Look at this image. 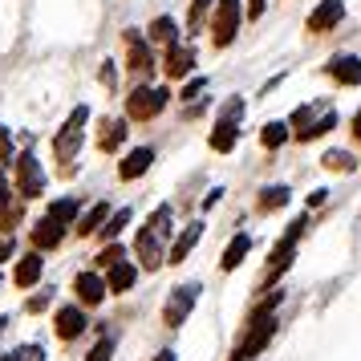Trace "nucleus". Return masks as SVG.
<instances>
[{
    "instance_id": "nucleus-1",
    "label": "nucleus",
    "mask_w": 361,
    "mask_h": 361,
    "mask_svg": "<svg viewBox=\"0 0 361 361\" xmlns=\"http://www.w3.org/2000/svg\"><path fill=\"white\" fill-rule=\"evenodd\" d=\"M166 98H171V94H166L163 85H154V90H150V85H138L130 98H126V114H130L134 122H150L154 114H163Z\"/></svg>"
},
{
    "instance_id": "nucleus-2",
    "label": "nucleus",
    "mask_w": 361,
    "mask_h": 361,
    "mask_svg": "<svg viewBox=\"0 0 361 361\" xmlns=\"http://www.w3.org/2000/svg\"><path fill=\"white\" fill-rule=\"evenodd\" d=\"M272 337H276V317H272V312H256V317H252V329H247V337H244V345L235 349V357H231V361L256 357Z\"/></svg>"
},
{
    "instance_id": "nucleus-3",
    "label": "nucleus",
    "mask_w": 361,
    "mask_h": 361,
    "mask_svg": "<svg viewBox=\"0 0 361 361\" xmlns=\"http://www.w3.org/2000/svg\"><path fill=\"white\" fill-rule=\"evenodd\" d=\"M235 29H240V0H219L212 17V41L215 49H228L235 41Z\"/></svg>"
},
{
    "instance_id": "nucleus-4",
    "label": "nucleus",
    "mask_w": 361,
    "mask_h": 361,
    "mask_svg": "<svg viewBox=\"0 0 361 361\" xmlns=\"http://www.w3.org/2000/svg\"><path fill=\"white\" fill-rule=\"evenodd\" d=\"M195 300H199V284H179V288L171 293V300H166L163 321H166L171 329L187 325V317H191V309H195Z\"/></svg>"
},
{
    "instance_id": "nucleus-5",
    "label": "nucleus",
    "mask_w": 361,
    "mask_h": 361,
    "mask_svg": "<svg viewBox=\"0 0 361 361\" xmlns=\"http://www.w3.org/2000/svg\"><path fill=\"white\" fill-rule=\"evenodd\" d=\"M45 191V171L33 154H20L17 159V195L20 199H37Z\"/></svg>"
},
{
    "instance_id": "nucleus-6",
    "label": "nucleus",
    "mask_w": 361,
    "mask_h": 361,
    "mask_svg": "<svg viewBox=\"0 0 361 361\" xmlns=\"http://www.w3.org/2000/svg\"><path fill=\"white\" fill-rule=\"evenodd\" d=\"M134 247H138V264H142V268H150V272H154V268H163V244H159V231L150 228H142L138 231V240H134Z\"/></svg>"
},
{
    "instance_id": "nucleus-7",
    "label": "nucleus",
    "mask_w": 361,
    "mask_h": 361,
    "mask_svg": "<svg viewBox=\"0 0 361 361\" xmlns=\"http://www.w3.org/2000/svg\"><path fill=\"white\" fill-rule=\"evenodd\" d=\"M341 20H345V4L341 0H321V4L309 13V29L312 33H329V29H337Z\"/></svg>"
},
{
    "instance_id": "nucleus-8",
    "label": "nucleus",
    "mask_w": 361,
    "mask_h": 361,
    "mask_svg": "<svg viewBox=\"0 0 361 361\" xmlns=\"http://www.w3.org/2000/svg\"><path fill=\"white\" fill-rule=\"evenodd\" d=\"M29 240H33L37 252H53V247H61V240H66V228H61V224H53L49 215H45V219H37V224H33Z\"/></svg>"
},
{
    "instance_id": "nucleus-9",
    "label": "nucleus",
    "mask_w": 361,
    "mask_h": 361,
    "mask_svg": "<svg viewBox=\"0 0 361 361\" xmlns=\"http://www.w3.org/2000/svg\"><path fill=\"white\" fill-rule=\"evenodd\" d=\"M73 293H78V300L82 305H102V296H106V280L98 276V272H78V280H73Z\"/></svg>"
},
{
    "instance_id": "nucleus-10",
    "label": "nucleus",
    "mask_w": 361,
    "mask_h": 361,
    "mask_svg": "<svg viewBox=\"0 0 361 361\" xmlns=\"http://www.w3.org/2000/svg\"><path fill=\"white\" fill-rule=\"evenodd\" d=\"M150 163H154V150H150V147H138V150H130V154L118 163V175H122L126 183H130V179H142V175L150 171Z\"/></svg>"
},
{
    "instance_id": "nucleus-11",
    "label": "nucleus",
    "mask_w": 361,
    "mask_h": 361,
    "mask_svg": "<svg viewBox=\"0 0 361 361\" xmlns=\"http://www.w3.org/2000/svg\"><path fill=\"white\" fill-rule=\"evenodd\" d=\"M53 329H57V337H61V341H73V337H82V329H85V312L78 309V305L57 309V321H53Z\"/></svg>"
},
{
    "instance_id": "nucleus-12",
    "label": "nucleus",
    "mask_w": 361,
    "mask_h": 361,
    "mask_svg": "<svg viewBox=\"0 0 361 361\" xmlns=\"http://www.w3.org/2000/svg\"><path fill=\"white\" fill-rule=\"evenodd\" d=\"M126 49H130V69L134 73H150L154 69V49H150L147 41H142V33H126Z\"/></svg>"
},
{
    "instance_id": "nucleus-13",
    "label": "nucleus",
    "mask_w": 361,
    "mask_h": 361,
    "mask_svg": "<svg viewBox=\"0 0 361 361\" xmlns=\"http://www.w3.org/2000/svg\"><path fill=\"white\" fill-rule=\"evenodd\" d=\"M163 69L171 73V78H187V73L195 69V49H191V45H171Z\"/></svg>"
},
{
    "instance_id": "nucleus-14",
    "label": "nucleus",
    "mask_w": 361,
    "mask_h": 361,
    "mask_svg": "<svg viewBox=\"0 0 361 361\" xmlns=\"http://www.w3.org/2000/svg\"><path fill=\"white\" fill-rule=\"evenodd\" d=\"M41 268H45L41 252H29V256H20V260H17V272H13L17 288H33L37 280H41Z\"/></svg>"
},
{
    "instance_id": "nucleus-15",
    "label": "nucleus",
    "mask_w": 361,
    "mask_h": 361,
    "mask_svg": "<svg viewBox=\"0 0 361 361\" xmlns=\"http://www.w3.org/2000/svg\"><path fill=\"white\" fill-rule=\"evenodd\" d=\"M78 150H82V130H57V138H53V154H57V163H69L78 159Z\"/></svg>"
},
{
    "instance_id": "nucleus-16",
    "label": "nucleus",
    "mask_w": 361,
    "mask_h": 361,
    "mask_svg": "<svg viewBox=\"0 0 361 361\" xmlns=\"http://www.w3.org/2000/svg\"><path fill=\"white\" fill-rule=\"evenodd\" d=\"M134 280H138V268H134L130 260H118V264H110V280H106V288H110V293H130Z\"/></svg>"
},
{
    "instance_id": "nucleus-17",
    "label": "nucleus",
    "mask_w": 361,
    "mask_h": 361,
    "mask_svg": "<svg viewBox=\"0 0 361 361\" xmlns=\"http://www.w3.org/2000/svg\"><path fill=\"white\" fill-rule=\"evenodd\" d=\"M329 73H333L341 85H357L361 82V61L357 57H349V53H341V57L329 61Z\"/></svg>"
},
{
    "instance_id": "nucleus-18",
    "label": "nucleus",
    "mask_w": 361,
    "mask_h": 361,
    "mask_svg": "<svg viewBox=\"0 0 361 361\" xmlns=\"http://www.w3.org/2000/svg\"><path fill=\"white\" fill-rule=\"evenodd\" d=\"M247 252H252V235H247V231H240V235H235V240H231L228 244V252H224V272H235V268H240V264H244V256Z\"/></svg>"
},
{
    "instance_id": "nucleus-19",
    "label": "nucleus",
    "mask_w": 361,
    "mask_h": 361,
    "mask_svg": "<svg viewBox=\"0 0 361 361\" xmlns=\"http://www.w3.org/2000/svg\"><path fill=\"white\" fill-rule=\"evenodd\" d=\"M150 45H166V49L179 45V25H175L171 17H159L154 25H150Z\"/></svg>"
},
{
    "instance_id": "nucleus-20",
    "label": "nucleus",
    "mask_w": 361,
    "mask_h": 361,
    "mask_svg": "<svg viewBox=\"0 0 361 361\" xmlns=\"http://www.w3.org/2000/svg\"><path fill=\"white\" fill-rule=\"evenodd\" d=\"M199 235H203V224H191V228L175 240V247H171V260H166V264H183V260H187V252L199 244Z\"/></svg>"
},
{
    "instance_id": "nucleus-21",
    "label": "nucleus",
    "mask_w": 361,
    "mask_h": 361,
    "mask_svg": "<svg viewBox=\"0 0 361 361\" xmlns=\"http://www.w3.org/2000/svg\"><path fill=\"white\" fill-rule=\"evenodd\" d=\"M288 199H293V191H288L284 183H276V187H264L260 191V203H256V207H260V212H276V207H284Z\"/></svg>"
},
{
    "instance_id": "nucleus-22",
    "label": "nucleus",
    "mask_w": 361,
    "mask_h": 361,
    "mask_svg": "<svg viewBox=\"0 0 361 361\" xmlns=\"http://www.w3.org/2000/svg\"><path fill=\"white\" fill-rule=\"evenodd\" d=\"M235 138H240V130H235V122H228V118H219V126L212 130V150H231V147H235Z\"/></svg>"
},
{
    "instance_id": "nucleus-23",
    "label": "nucleus",
    "mask_w": 361,
    "mask_h": 361,
    "mask_svg": "<svg viewBox=\"0 0 361 361\" xmlns=\"http://www.w3.org/2000/svg\"><path fill=\"white\" fill-rule=\"evenodd\" d=\"M122 138H126V122H118V118H114V122H106V126H102V138H98V147L106 150V154H114Z\"/></svg>"
},
{
    "instance_id": "nucleus-24",
    "label": "nucleus",
    "mask_w": 361,
    "mask_h": 361,
    "mask_svg": "<svg viewBox=\"0 0 361 361\" xmlns=\"http://www.w3.org/2000/svg\"><path fill=\"white\" fill-rule=\"evenodd\" d=\"M106 215H110V207H106V203H98V207H94V212L78 215V219H73V224H78V231H82V235H90V231H98L102 224H106Z\"/></svg>"
},
{
    "instance_id": "nucleus-25",
    "label": "nucleus",
    "mask_w": 361,
    "mask_h": 361,
    "mask_svg": "<svg viewBox=\"0 0 361 361\" xmlns=\"http://www.w3.org/2000/svg\"><path fill=\"white\" fill-rule=\"evenodd\" d=\"M288 130H293L288 122H268V126H264V134H260V142L268 150H276V147H284V142H288Z\"/></svg>"
},
{
    "instance_id": "nucleus-26",
    "label": "nucleus",
    "mask_w": 361,
    "mask_h": 361,
    "mask_svg": "<svg viewBox=\"0 0 361 361\" xmlns=\"http://www.w3.org/2000/svg\"><path fill=\"white\" fill-rule=\"evenodd\" d=\"M49 219L53 224H73L78 219V199H57V203H49Z\"/></svg>"
},
{
    "instance_id": "nucleus-27",
    "label": "nucleus",
    "mask_w": 361,
    "mask_h": 361,
    "mask_svg": "<svg viewBox=\"0 0 361 361\" xmlns=\"http://www.w3.org/2000/svg\"><path fill=\"white\" fill-rule=\"evenodd\" d=\"M126 224H130V207H122V212H110L106 215V224H102V235H106V240H118V231L126 228Z\"/></svg>"
},
{
    "instance_id": "nucleus-28",
    "label": "nucleus",
    "mask_w": 361,
    "mask_h": 361,
    "mask_svg": "<svg viewBox=\"0 0 361 361\" xmlns=\"http://www.w3.org/2000/svg\"><path fill=\"white\" fill-rule=\"evenodd\" d=\"M333 126H337V114H325V118H321V122H309V126H305V130L296 134V138H300V142H312L317 134H329V130H333Z\"/></svg>"
},
{
    "instance_id": "nucleus-29",
    "label": "nucleus",
    "mask_w": 361,
    "mask_h": 361,
    "mask_svg": "<svg viewBox=\"0 0 361 361\" xmlns=\"http://www.w3.org/2000/svg\"><path fill=\"white\" fill-rule=\"evenodd\" d=\"M0 361H45V349L41 345H17L13 353H4Z\"/></svg>"
},
{
    "instance_id": "nucleus-30",
    "label": "nucleus",
    "mask_w": 361,
    "mask_h": 361,
    "mask_svg": "<svg viewBox=\"0 0 361 361\" xmlns=\"http://www.w3.org/2000/svg\"><path fill=\"white\" fill-rule=\"evenodd\" d=\"M325 166H329V171H353V166H357V159H353V154H345V150H329Z\"/></svg>"
},
{
    "instance_id": "nucleus-31",
    "label": "nucleus",
    "mask_w": 361,
    "mask_h": 361,
    "mask_svg": "<svg viewBox=\"0 0 361 361\" xmlns=\"http://www.w3.org/2000/svg\"><path fill=\"white\" fill-rule=\"evenodd\" d=\"M110 357H114V341H110V337H102V341L90 349V357H85V361H110Z\"/></svg>"
},
{
    "instance_id": "nucleus-32",
    "label": "nucleus",
    "mask_w": 361,
    "mask_h": 361,
    "mask_svg": "<svg viewBox=\"0 0 361 361\" xmlns=\"http://www.w3.org/2000/svg\"><path fill=\"white\" fill-rule=\"evenodd\" d=\"M85 122H90V106H78V110L66 118V126H61V130H82Z\"/></svg>"
},
{
    "instance_id": "nucleus-33",
    "label": "nucleus",
    "mask_w": 361,
    "mask_h": 361,
    "mask_svg": "<svg viewBox=\"0 0 361 361\" xmlns=\"http://www.w3.org/2000/svg\"><path fill=\"white\" fill-rule=\"evenodd\" d=\"M118 260H126V247H122V244H110V247H106V252L98 256L102 268H110V264H118Z\"/></svg>"
},
{
    "instance_id": "nucleus-34",
    "label": "nucleus",
    "mask_w": 361,
    "mask_h": 361,
    "mask_svg": "<svg viewBox=\"0 0 361 361\" xmlns=\"http://www.w3.org/2000/svg\"><path fill=\"white\" fill-rule=\"evenodd\" d=\"M309 118H312V106H300V110L288 118V126H309Z\"/></svg>"
},
{
    "instance_id": "nucleus-35",
    "label": "nucleus",
    "mask_w": 361,
    "mask_h": 361,
    "mask_svg": "<svg viewBox=\"0 0 361 361\" xmlns=\"http://www.w3.org/2000/svg\"><path fill=\"white\" fill-rule=\"evenodd\" d=\"M207 4H212V0H195V4H191V29H195L199 20H203V13H207Z\"/></svg>"
},
{
    "instance_id": "nucleus-36",
    "label": "nucleus",
    "mask_w": 361,
    "mask_h": 361,
    "mask_svg": "<svg viewBox=\"0 0 361 361\" xmlns=\"http://www.w3.org/2000/svg\"><path fill=\"white\" fill-rule=\"evenodd\" d=\"M8 199H13L8 195V179H4V171H0V215L8 212Z\"/></svg>"
},
{
    "instance_id": "nucleus-37",
    "label": "nucleus",
    "mask_w": 361,
    "mask_h": 361,
    "mask_svg": "<svg viewBox=\"0 0 361 361\" xmlns=\"http://www.w3.org/2000/svg\"><path fill=\"white\" fill-rule=\"evenodd\" d=\"M203 85H207V82H203V78H195V82L183 90V102H187V98H199V94H203Z\"/></svg>"
},
{
    "instance_id": "nucleus-38",
    "label": "nucleus",
    "mask_w": 361,
    "mask_h": 361,
    "mask_svg": "<svg viewBox=\"0 0 361 361\" xmlns=\"http://www.w3.org/2000/svg\"><path fill=\"white\" fill-rule=\"evenodd\" d=\"M41 309H49V293H41V296L29 300V312H41Z\"/></svg>"
},
{
    "instance_id": "nucleus-39",
    "label": "nucleus",
    "mask_w": 361,
    "mask_h": 361,
    "mask_svg": "<svg viewBox=\"0 0 361 361\" xmlns=\"http://www.w3.org/2000/svg\"><path fill=\"white\" fill-rule=\"evenodd\" d=\"M219 199H224V187H212V191H207V199H203V207H215Z\"/></svg>"
},
{
    "instance_id": "nucleus-40",
    "label": "nucleus",
    "mask_w": 361,
    "mask_h": 361,
    "mask_svg": "<svg viewBox=\"0 0 361 361\" xmlns=\"http://www.w3.org/2000/svg\"><path fill=\"white\" fill-rule=\"evenodd\" d=\"M260 13H264V0H247V17L256 20V17H260Z\"/></svg>"
},
{
    "instance_id": "nucleus-41",
    "label": "nucleus",
    "mask_w": 361,
    "mask_h": 361,
    "mask_svg": "<svg viewBox=\"0 0 361 361\" xmlns=\"http://www.w3.org/2000/svg\"><path fill=\"white\" fill-rule=\"evenodd\" d=\"M325 195H329V191H312V195H309V207H321V203H325Z\"/></svg>"
},
{
    "instance_id": "nucleus-42",
    "label": "nucleus",
    "mask_w": 361,
    "mask_h": 361,
    "mask_svg": "<svg viewBox=\"0 0 361 361\" xmlns=\"http://www.w3.org/2000/svg\"><path fill=\"white\" fill-rule=\"evenodd\" d=\"M8 256H13V240H4V244H0V264L8 260Z\"/></svg>"
},
{
    "instance_id": "nucleus-43",
    "label": "nucleus",
    "mask_w": 361,
    "mask_h": 361,
    "mask_svg": "<svg viewBox=\"0 0 361 361\" xmlns=\"http://www.w3.org/2000/svg\"><path fill=\"white\" fill-rule=\"evenodd\" d=\"M353 134H357V138H361V110H357V114H353Z\"/></svg>"
},
{
    "instance_id": "nucleus-44",
    "label": "nucleus",
    "mask_w": 361,
    "mask_h": 361,
    "mask_svg": "<svg viewBox=\"0 0 361 361\" xmlns=\"http://www.w3.org/2000/svg\"><path fill=\"white\" fill-rule=\"evenodd\" d=\"M154 361H175V353H171V349H163V353H159Z\"/></svg>"
},
{
    "instance_id": "nucleus-45",
    "label": "nucleus",
    "mask_w": 361,
    "mask_h": 361,
    "mask_svg": "<svg viewBox=\"0 0 361 361\" xmlns=\"http://www.w3.org/2000/svg\"><path fill=\"white\" fill-rule=\"evenodd\" d=\"M4 325H8V321H4V317H0V329H4Z\"/></svg>"
}]
</instances>
